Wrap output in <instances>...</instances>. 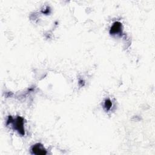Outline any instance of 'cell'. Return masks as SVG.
Listing matches in <instances>:
<instances>
[{
    "mask_svg": "<svg viewBox=\"0 0 155 155\" xmlns=\"http://www.w3.org/2000/svg\"><path fill=\"white\" fill-rule=\"evenodd\" d=\"M13 123L14 129H15L21 135H24V119L19 116H18L16 119H13L11 116H9L7 119V124Z\"/></svg>",
    "mask_w": 155,
    "mask_h": 155,
    "instance_id": "obj_1",
    "label": "cell"
},
{
    "mask_svg": "<svg viewBox=\"0 0 155 155\" xmlns=\"http://www.w3.org/2000/svg\"><path fill=\"white\" fill-rule=\"evenodd\" d=\"M31 151L33 154H38V155H42L47 154V151L44 148L43 145L41 143H36L34 145L31 149Z\"/></svg>",
    "mask_w": 155,
    "mask_h": 155,
    "instance_id": "obj_2",
    "label": "cell"
},
{
    "mask_svg": "<svg viewBox=\"0 0 155 155\" xmlns=\"http://www.w3.org/2000/svg\"><path fill=\"white\" fill-rule=\"evenodd\" d=\"M122 31V24L119 22H115L110 29V33L111 35H117Z\"/></svg>",
    "mask_w": 155,
    "mask_h": 155,
    "instance_id": "obj_3",
    "label": "cell"
},
{
    "mask_svg": "<svg viewBox=\"0 0 155 155\" xmlns=\"http://www.w3.org/2000/svg\"><path fill=\"white\" fill-rule=\"evenodd\" d=\"M111 105H112V104H111V102L110 101V100L107 99L104 103V107L106 108V110H110Z\"/></svg>",
    "mask_w": 155,
    "mask_h": 155,
    "instance_id": "obj_4",
    "label": "cell"
}]
</instances>
